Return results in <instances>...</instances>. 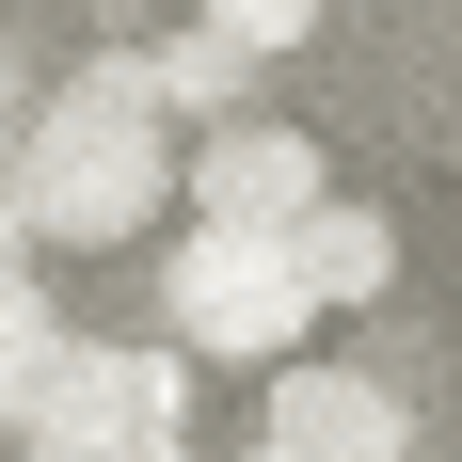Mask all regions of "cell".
<instances>
[{"label":"cell","mask_w":462,"mask_h":462,"mask_svg":"<svg viewBox=\"0 0 462 462\" xmlns=\"http://www.w3.org/2000/svg\"><path fill=\"white\" fill-rule=\"evenodd\" d=\"M272 447H303V462H415V415L383 399L367 367H272Z\"/></svg>","instance_id":"4"},{"label":"cell","mask_w":462,"mask_h":462,"mask_svg":"<svg viewBox=\"0 0 462 462\" xmlns=\"http://www.w3.org/2000/svg\"><path fill=\"white\" fill-rule=\"evenodd\" d=\"M319 176H335V160H319L303 128H208V143L176 160V191H191V224H255V239H287V224H319V208H335Z\"/></svg>","instance_id":"3"},{"label":"cell","mask_w":462,"mask_h":462,"mask_svg":"<svg viewBox=\"0 0 462 462\" xmlns=\"http://www.w3.org/2000/svg\"><path fill=\"white\" fill-rule=\"evenodd\" d=\"M160 191H176V143L143 112V64H96V80L48 96L32 160H16V224L32 239H128Z\"/></svg>","instance_id":"1"},{"label":"cell","mask_w":462,"mask_h":462,"mask_svg":"<svg viewBox=\"0 0 462 462\" xmlns=\"http://www.w3.org/2000/svg\"><path fill=\"white\" fill-rule=\"evenodd\" d=\"M48 367H64V335H48V303H32V287L0 272V415H32V383H48Z\"/></svg>","instance_id":"7"},{"label":"cell","mask_w":462,"mask_h":462,"mask_svg":"<svg viewBox=\"0 0 462 462\" xmlns=\"http://www.w3.org/2000/svg\"><path fill=\"white\" fill-rule=\"evenodd\" d=\"M208 32H224V48H255V64H287V48L319 32V0H208Z\"/></svg>","instance_id":"8"},{"label":"cell","mask_w":462,"mask_h":462,"mask_svg":"<svg viewBox=\"0 0 462 462\" xmlns=\"http://www.w3.org/2000/svg\"><path fill=\"white\" fill-rule=\"evenodd\" d=\"M239 462H303V447H272V430H255V447H239Z\"/></svg>","instance_id":"9"},{"label":"cell","mask_w":462,"mask_h":462,"mask_svg":"<svg viewBox=\"0 0 462 462\" xmlns=\"http://www.w3.org/2000/svg\"><path fill=\"white\" fill-rule=\"evenodd\" d=\"M239 80H255V48H224L208 16H191L176 48H143V112H208V128H239Z\"/></svg>","instance_id":"6"},{"label":"cell","mask_w":462,"mask_h":462,"mask_svg":"<svg viewBox=\"0 0 462 462\" xmlns=\"http://www.w3.org/2000/svg\"><path fill=\"white\" fill-rule=\"evenodd\" d=\"M176 351H208V367H303V272H287V239H255V224H191L176 239Z\"/></svg>","instance_id":"2"},{"label":"cell","mask_w":462,"mask_h":462,"mask_svg":"<svg viewBox=\"0 0 462 462\" xmlns=\"http://www.w3.org/2000/svg\"><path fill=\"white\" fill-rule=\"evenodd\" d=\"M287 272H303V303H383L399 287V224L383 208H319V224H287Z\"/></svg>","instance_id":"5"},{"label":"cell","mask_w":462,"mask_h":462,"mask_svg":"<svg viewBox=\"0 0 462 462\" xmlns=\"http://www.w3.org/2000/svg\"><path fill=\"white\" fill-rule=\"evenodd\" d=\"M143 462H191V430H160V447H143Z\"/></svg>","instance_id":"10"}]
</instances>
